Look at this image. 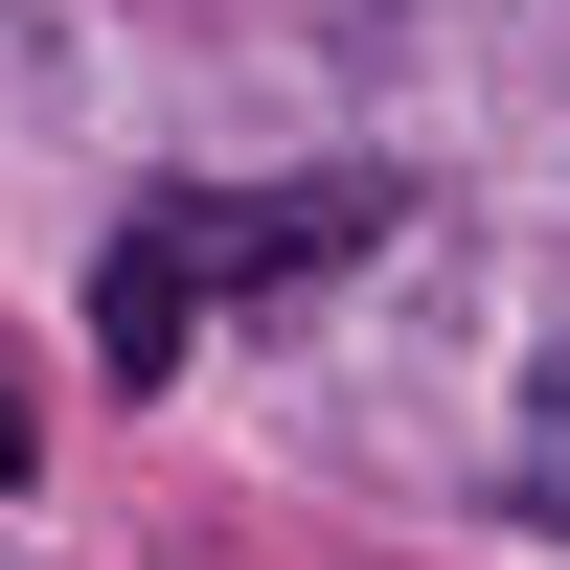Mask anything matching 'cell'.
Returning <instances> with one entry per match:
<instances>
[{"mask_svg": "<svg viewBox=\"0 0 570 570\" xmlns=\"http://www.w3.org/2000/svg\"><path fill=\"white\" fill-rule=\"evenodd\" d=\"M525 480H548V502H570V343H548V365H525Z\"/></svg>", "mask_w": 570, "mask_h": 570, "instance_id": "cell-3", "label": "cell"}, {"mask_svg": "<svg viewBox=\"0 0 570 570\" xmlns=\"http://www.w3.org/2000/svg\"><path fill=\"white\" fill-rule=\"evenodd\" d=\"M91 343H115V389H160V365L206 343V252H183L160 206H137V228H115V274H91Z\"/></svg>", "mask_w": 570, "mask_h": 570, "instance_id": "cell-2", "label": "cell"}, {"mask_svg": "<svg viewBox=\"0 0 570 570\" xmlns=\"http://www.w3.org/2000/svg\"><path fill=\"white\" fill-rule=\"evenodd\" d=\"M0 480H46V411H23V365H0Z\"/></svg>", "mask_w": 570, "mask_h": 570, "instance_id": "cell-4", "label": "cell"}, {"mask_svg": "<svg viewBox=\"0 0 570 570\" xmlns=\"http://www.w3.org/2000/svg\"><path fill=\"white\" fill-rule=\"evenodd\" d=\"M160 228L206 252V297H274V274H343L389 206H365V183H274V206H160Z\"/></svg>", "mask_w": 570, "mask_h": 570, "instance_id": "cell-1", "label": "cell"}]
</instances>
